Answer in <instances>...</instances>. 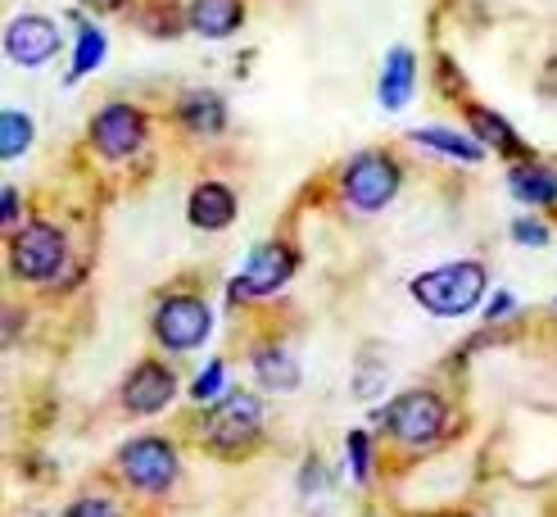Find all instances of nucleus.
<instances>
[{"mask_svg": "<svg viewBox=\"0 0 557 517\" xmlns=\"http://www.w3.org/2000/svg\"><path fill=\"white\" fill-rule=\"evenodd\" d=\"M255 377H259L263 391H295V386H299V364H295L290 349L263 345V349L255 354Z\"/></svg>", "mask_w": 557, "mask_h": 517, "instance_id": "6ab92c4d", "label": "nucleus"}, {"mask_svg": "<svg viewBox=\"0 0 557 517\" xmlns=\"http://www.w3.org/2000/svg\"><path fill=\"white\" fill-rule=\"evenodd\" d=\"M412 141L426 146V150L449 155V159H458V163H481V159H485V146L476 141V136L454 132V127H412Z\"/></svg>", "mask_w": 557, "mask_h": 517, "instance_id": "f3484780", "label": "nucleus"}, {"mask_svg": "<svg viewBox=\"0 0 557 517\" xmlns=\"http://www.w3.org/2000/svg\"><path fill=\"white\" fill-rule=\"evenodd\" d=\"M467 123H471V132H476L481 146H494L498 155H525V146H521V136L512 132V123L504 114H494V109L467 104Z\"/></svg>", "mask_w": 557, "mask_h": 517, "instance_id": "2eb2a0df", "label": "nucleus"}, {"mask_svg": "<svg viewBox=\"0 0 557 517\" xmlns=\"http://www.w3.org/2000/svg\"><path fill=\"white\" fill-rule=\"evenodd\" d=\"M186 23H190L200 37L222 41V37L240 33V23H245V5H240V0H190Z\"/></svg>", "mask_w": 557, "mask_h": 517, "instance_id": "ddd939ff", "label": "nucleus"}, {"mask_svg": "<svg viewBox=\"0 0 557 517\" xmlns=\"http://www.w3.org/2000/svg\"><path fill=\"white\" fill-rule=\"evenodd\" d=\"M412 87H417V54L408 46H395L385 54V69H381V104L404 109L412 100Z\"/></svg>", "mask_w": 557, "mask_h": 517, "instance_id": "4468645a", "label": "nucleus"}, {"mask_svg": "<svg viewBox=\"0 0 557 517\" xmlns=\"http://www.w3.org/2000/svg\"><path fill=\"white\" fill-rule=\"evenodd\" d=\"M345 450H349V472H354V481H368V477H372V445H368V431H349Z\"/></svg>", "mask_w": 557, "mask_h": 517, "instance_id": "4be33fe9", "label": "nucleus"}, {"mask_svg": "<svg viewBox=\"0 0 557 517\" xmlns=\"http://www.w3.org/2000/svg\"><path fill=\"white\" fill-rule=\"evenodd\" d=\"M5 54L18 69H41L60 54V27L46 14H18L5 27Z\"/></svg>", "mask_w": 557, "mask_h": 517, "instance_id": "1a4fd4ad", "label": "nucleus"}, {"mask_svg": "<svg viewBox=\"0 0 557 517\" xmlns=\"http://www.w3.org/2000/svg\"><path fill=\"white\" fill-rule=\"evenodd\" d=\"M381 422L404 445H435L444 435V427H449V404H444L435 391H404V395L389 399Z\"/></svg>", "mask_w": 557, "mask_h": 517, "instance_id": "f03ea898", "label": "nucleus"}, {"mask_svg": "<svg viewBox=\"0 0 557 517\" xmlns=\"http://www.w3.org/2000/svg\"><path fill=\"white\" fill-rule=\"evenodd\" d=\"M91 141L104 159H127L146 141V114L132 104H104L91 119Z\"/></svg>", "mask_w": 557, "mask_h": 517, "instance_id": "9d476101", "label": "nucleus"}, {"mask_svg": "<svg viewBox=\"0 0 557 517\" xmlns=\"http://www.w3.org/2000/svg\"><path fill=\"white\" fill-rule=\"evenodd\" d=\"M259 427H263V404H259V395H249V391H227L218 399V408L209 414V422H205V435H209V445L218 450V454H240L249 441L259 435Z\"/></svg>", "mask_w": 557, "mask_h": 517, "instance_id": "423d86ee", "label": "nucleus"}, {"mask_svg": "<svg viewBox=\"0 0 557 517\" xmlns=\"http://www.w3.org/2000/svg\"><path fill=\"white\" fill-rule=\"evenodd\" d=\"M222 391H227V364L213 359V364L200 372V381L190 386V395H195V399H218Z\"/></svg>", "mask_w": 557, "mask_h": 517, "instance_id": "5701e85b", "label": "nucleus"}, {"mask_svg": "<svg viewBox=\"0 0 557 517\" xmlns=\"http://www.w3.org/2000/svg\"><path fill=\"white\" fill-rule=\"evenodd\" d=\"M209 332H213V309L200 295H169L154 309V336H159L163 349L190 354V349H200L209 341Z\"/></svg>", "mask_w": 557, "mask_h": 517, "instance_id": "39448f33", "label": "nucleus"}, {"mask_svg": "<svg viewBox=\"0 0 557 517\" xmlns=\"http://www.w3.org/2000/svg\"><path fill=\"white\" fill-rule=\"evenodd\" d=\"M177 114L190 132H200V136H218L222 127H227V104H222V96H213V91H186Z\"/></svg>", "mask_w": 557, "mask_h": 517, "instance_id": "a211bd4d", "label": "nucleus"}, {"mask_svg": "<svg viewBox=\"0 0 557 517\" xmlns=\"http://www.w3.org/2000/svg\"><path fill=\"white\" fill-rule=\"evenodd\" d=\"M295 272V250L282 241H268V245H255L245 259V272L232 282V299H249V295H272L290 282Z\"/></svg>", "mask_w": 557, "mask_h": 517, "instance_id": "6e6552de", "label": "nucleus"}, {"mask_svg": "<svg viewBox=\"0 0 557 517\" xmlns=\"http://www.w3.org/2000/svg\"><path fill=\"white\" fill-rule=\"evenodd\" d=\"M186 218L200 232H222L236 218V196H232V186H222V182H200L190 190V200H186Z\"/></svg>", "mask_w": 557, "mask_h": 517, "instance_id": "f8f14e48", "label": "nucleus"}, {"mask_svg": "<svg viewBox=\"0 0 557 517\" xmlns=\"http://www.w3.org/2000/svg\"><path fill=\"white\" fill-rule=\"evenodd\" d=\"M512 309H517V299H512L508 291H498V295L490 299V309H485V318H490V322H494V318H508Z\"/></svg>", "mask_w": 557, "mask_h": 517, "instance_id": "a878e982", "label": "nucleus"}, {"mask_svg": "<svg viewBox=\"0 0 557 517\" xmlns=\"http://www.w3.org/2000/svg\"><path fill=\"white\" fill-rule=\"evenodd\" d=\"M69 259V241L54 223H23L14 232L10 245V263H14V278L23 282H50L54 272L64 268Z\"/></svg>", "mask_w": 557, "mask_h": 517, "instance_id": "20e7f679", "label": "nucleus"}, {"mask_svg": "<svg viewBox=\"0 0 557 517\" xmlns=\"http://www.w3.org/2000/svg\"><path fill=\"white\" fill-rule=\"evenodd\" d=\"M508 190L521 205H557V173L544 163H517L508 173Z\"/></svg>", "mask_w": 557, "mask_h": 517, "instance_id": "dca6fc26", "label": "nucleus"}, {"mask_svg": "<svg viewBox=\"0 0 557 517\" xmlns=\"http://www.w3.org/2000/svg\"><path fill=\"white\" fill-rule=\"evenodd\" d=\"M481 295H485V263L476 259L440 263L412 282V299L435 318H462L481 305Z\"/></svg>", "mask_w": 557, "mask_h": 517, "instance_id": "f257e3e1", "label": "nucleus"}, {"mask_svg": "<svg viewBox=\"0 0 557 517\" xmlns=\"http://www.w3.org/2000/svg\"><path fill=\"white\" fill-rule=\"evenodd\" d=\"M512 236H517L521 245H535V250H540V245H548V227L535 223V218H517V223H512Z\"/></svg>", "mask_w": 557, "mask_h": 517, "instance_id": "393cba45", "label": "nucleus"}, {"mask_svg": "<svg viewBox=\"0 0 557 517\" xmlns=\"http://www.w3.org/2000/svg\"><path fill=\"white\" fill-rule=\"evenodd\" d=\"M173 395H177V377L163 364H154V359L136 364L132 377L123 381V408H127V414H136V418L163 414V408L173 404Z\"/></svg>", "mask_w": 557, "mask_h": 517, "instance_id": "9b49d317", "label": "nucleus"}, {"mask_svg": "<svg viewBox=\"0 0 557 517\" xmlns=\"http://www.w3.org/2000/svg\"><path fill=\"white\" fill-rule=\"evenodd\" d=\"M14 218H18V190L5 186V223H14Z\"/></svg>", "mask_w": 557, "mask_h": 517, "instance_id": "cd10ccee", "label": "nucleus"}, {"mask_svg": "<svg viewBox=\"0 0 557 517\" xmlns=\"http://www.w3.org/2000/svg\"><path fill=\"white\" fill-rule=\"evenodd\" d=\"M87 10H96V14H114V10H123L127 0H82Z\"/></svg>", "mask_w": 557, "mask_h": 517, "instance_id": "bb28decb", "label": "nucleus"}, {"mask_svg": "<svg viewBox=\"0 0 557 517\" xmlns=\"http://www.w3.org/2000/svg\"><path fill=\"white\" fill-rule=\"evenodd\" d=\"M27 146H33V119L18 114V109H5L0 114V159H18L27 155Z\"/></svg>", "mask_w": 557, "mask_h": 517, "instance_id": "412c9836", "label": "nucleus"}, {"mask_svg": "<svg viewBox=\"0 0 557 517\" xmlns=\"http://www.w3.org/2000/svg\"><path fill=\"white\" fill-rule=\"evenodd\" d=\"M119 468H123L127 485L146 490V495H163V490H173V481H177V450L163 441V435H136V441L123 445Z\"/></svg>", "mask_w": 557, "mask_h": 517, "instance_id": "0eeeda50", "label": "nucleus"}, {"mask_svg": "<svg viewBox=\"0 0 557 517\" xmlns=\"http://www.w3.org/2000/svg\"><path fill=\"white\" fill-rule=\"evenodd\" d=\"M64 517H119L114 500H100V495H87V500H77Z\"/></svg>", "mask_w": 557, "mask_h": 517, "instance_id": "b1692460", "label": "nucleus"}, {"mask_svg": "<svg viewBox=\"0 0 557 517\" xmlns=\"http://www.w3.org/2000/svg\"><path fill=\"white\" fill-rule=\"evenodd\" d=\"M341 190H345L349 209L381 213L389 200H395V190H399V163L389 159V155H381V150L354 155L345 163V173H341Z\"/></svg>", "mask_w": 557, "mask_h": 517, "instance_id": "7ed1b4c3", "label": "nucleus"}, {"mask_svg": "<svg viewBox=\"0 0 557 517\" xmlns=\"http://www.w3.org/2000/svg\"><path fill=\"white\" fill-rule=\"evenodd\" d=\"M104 50H109V41H104V33H100V27H91L87 19H77V50H73V77H82V73L100 69V64H104Z\"/></svg>", "mask_w": 557, "mask_h": 517, "instance_id": "aec40b11", "label": "nucleus"}]
</instances>
